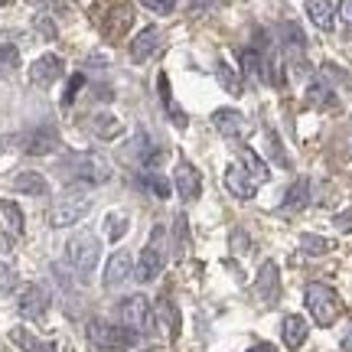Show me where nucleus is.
I'll return each instance as SVG.
<instances>
[{
    "label": "nucleus",
    "mask_w": 352,
    "mask_h": 352,
    "mask_svg": "<svg viewBox=\"0 0 352 352\" xmlns=\"http://www.w3.org/2000/svg\"><path fill=\"white\" fill-rule=\"evenodd\" d=\"M59 173H65V179L82 183V186H104L111 179V164L95 151H76L59 160Z\"/></svg>",
    "instance_id": "f257e3e1"
},
{
    "label": "nucleus",
    "mask_w": 352,
    "mask_h": 352,
    "mask_svg": "<svg viewBox=\"0 0 352 352\" xmlns=\"http://www.w3.org/2000/svg\"><path fill=\"white\" fill-rule=\"evenodd\" d=\"M101 261V239L95 232H76L65 241V264L76 274L78 284H88L95 277V267Z\"/></svg>",
    "instance_id": "f03ea898"
},
{
    "label": "nucleus",
    "mask_w": 352,
    "mask_h": 352,
    "mask_svg": "<svg viewBox=\"0 0 352 352\" xmlns=\"http://www.w3.org/2000/svg\"><path fill=\"white\" fill-rule=\"evenodd\" d=\"M166 245H170V232H166V226H153L151 239H147L138 264H134V280H138V284H151V280H157V277L164 274Z\"/></svg>",
    "instance_id": "7ed1b4c3"
},
{
    "label": "nucleus",
    "mask_w": 352,
    "mask_h": 352,
    "mask_svg": "<svg viewBox=\"0 0 352 352\" xmlns=\"http://www.w3.org/2000/svg\"><path fill=\"white\" fill-rule=\"evenodd\" d=\"M85 336L91 346H98L104 352H127L140 340L138 333H131V329H124L121 323H111V320H88Z\"/></svg>",
    "instance_id": "20e7f679"
},
{
    "label": "nucleus",
    "mask_w": 352,
    "mask_h": 352,
    "mask_svg": "<svg viewBox=\"0 0 352 352\" xmlns=\"http://www.w3.org/2000/svg\"><path fill=\"white\" fill-rule=\"evenodd\" d=\"M303 300H307V310H310V316H314L316 327H333V323L340 320V314H342L340 294L329 287V284H320V280L307 284Z\"/></svg>",
    "instance_id": "39448f33"
},
{
    "label": "nucleus",
    "mask_w": 352,
    "mask_h": 352,
    "mask_svg": "<svg viewBox=\"0 0 352 352\" xmlns=\"http://www.w3.org/2000/svg\"><path fill=\"white\" fill-rule=\"evenodd\" d=\"M118 323L138 336H151L157 329V316H153V303L144 294H131L118 303Z\"/></svg>",
    "instance_id": "423d86ee"
},
{
    "label": "nucleus",
    "mask_w": 352,
    "mask_h": 352,
    "mask_svg": "<svg viewBox=\"0 0 352 352\" xmlns=\"http://www.w3.org/2000/svg\"><path fill=\"white\" fill-rule=\"evenodd\" d=\"M88 209H91V199H88L85 192H72V196H65V199H59L56 206H52L50 226L52 228L76 226V222H82V219L88 215Z\"/></svg>",
    "instance_id": "0eeeda50"
},
{
    "label": "nucleus",
    "mask_w": 352,
    "mask_h": 352,
    "mask_svg": "<svg viewBox=\"0 0 352 352\" xmlns=\"http://www.w3.org/2000/svg\"><path fill=\"white\" fill-rule=\"evenodd\" d=\"M59 147H63V140H59V131L52 124L33 127L23 138V153H30V157H50V153H56Z\"/></svg>",
    "instance_id": "6e6552de"
},
{
    "label": "nucleus",
    "mask_w": 352,
    "mask_h": 352,
    "mask_svg": "<svg viewBox=\"0 0 352 352\" xmlns=\"http://www.w3.org/2000/svg\"><path fill=\"white\" fill-rule=\"evenodd\" d=\"M50 287L46 284H30V287L20 294V300H16V310H20V316L23 320H43L46 316V310H50Z\"/></svg>",
    "instance_id": "1a4fd4ad"
},
{
    "label": "nucleus",
    "mask_w": 352,
    "mask_h": 352,
    "mask_svg": "<svg viewBox=\"0 0 352 352\" xmlns=\"http://www.w3.org/2000/svg\"><path fill=\"white\" fill-rule=\"evenodd\" d=\"M173 186L179 192V199L183 202H196L202 192V179H199V170L189 164V160H179L173 170Z\"/></svg>",
    "instance_id": "9d476101"
},
{
    "label": "nucleus",
    "mask_w": 352,
    "mask_h": 352,
    "mask_svg": "<svg viewBox=\"0 0 352 352\" xmlns=\"http://www.w3.org/2000/svg\"><path fill=\"white\" fill-rule=\"evenodd\" d=\"M134 277V258H131V252H114L111 258H108V264H104V287L108 290H118L121 284H127Z\"/></svg>",
    "instance_id": "9b49d317"
},
{
    "label": "nucleus",
    "mask_w": 352,
    "mask_h": 352,
    "mask_svg": "<svg viewBox=\"0 0 352 352\" xmlns=\"http://www.w3.org/2000/svg\"><path fill=\"white\" fill-rule=\"evenodd\" d=\"M63 72H65L63 59H59L56 52H46V56H39L36 63L30 65V82L39 85V88H50L52 82H59V78H63Z\"/></svg>",
    "instance_id": "f8f14e48"
},
{
    "label": "nucleus",
    "mask_w": 352,
    "mask_h": 352,
    "mask_svg": "<svg viewBox=\"0 0 352 352\" xmlns=\"http://www.w3.org/2000/svg\"><path fill=\"white\" fill-rule=\"evenodd\" d=\"M222 183H226V189L235 196V199H252L254 192H258V183L245 173L241 164H228L226 173H222Z\"/></svg>",
    "instance_id": "ddd939ff"
},
{
    "label": "nucleus",
    "mask_w": 352,
    "mask_h": 352,
    "mask_svg": "<svg viewBox=\"0 0 352 352\" xmlns=\"http://www.w3.org/2000/svg\"><path fill=\"white\" fill-rule=\"evenodd\" d=\"M277 290H280V271H277L274 261H264L258 267V277H254V294L264 303H271V300H277Z\"/></svg>",
    "instance_id": "4468645a"
},
{
    "label": "nucleus",
    "mask_w": 352,
    "mask_h": 352,
    "mask_svg": "<svg viewBox=\"0 0 352 352\" xmlns=\"http://www.w3.org/2000/svg\"><path fill=\"white\" fill-rule=\"evenodd\" d=\"M212 124L226 140H241V134H245V118L235 108H219L212 114Z\"/></svg>",
    "instance_id": "2eb2a0df"
},
{
    "label": "nucleus",
    "mask_w": 352,
    "mask_h": 352,
    "mask_svg": "<svg viewBox=\"0 0 352 352\" xmlns=\"http://www.w3.org/2000/svg\"><path fill=\"white\" fill-rule=\"evenodd\" d=\"M160 43H164V36H160V30H157V26L140 30L138 36H134V43H131V59H134V63H147L153 52L160 50Z\"/></svg>",
    "instance_id": "dca6fc26"
},
{
    "label": "nucleus",
    "mask_w": 352,
    "mask_h": 352,
    "mask_svg": "<svg viewBox=\"0 0 352 352\" xmlns=\"http://www.w3.org/2000/svg\"><path fill=\"white\" fill-rule=\"evenodd\" d=\"M307 336H310V327H307V320L297 314H287L284 316V323H280V340H284V346H287L290 352H297L307 342Z\"/></svg>",
    "instance_id": "f3484780"
},
{
    "label": "nucleus",
    "mask_w": 352,
    "mask_h": 352,
    "mask_svg": "<svg viewBox=\"0 0 352 352\" xmlns=\"http://www.w3.org/2000/svg\"><path fill=\"white\" fill-rule=\"evenodd\" d=\"M10 186L23 196H50V179L36 170H20V173L10 179Z\"/></svg>",
    "instance_id": "a211bd4d"
},
{
    "label": "nucleus",
    "mask_w": 352,
    "mask_h": 352,
    "mask_svg": "<svg viewBox=\"0 0 352 352\" xmlns=\"http://www.w3.org/2000/svg\"><path fill=\"white\" fill-rule=\"evenodd\" d=\"M153 316H157V323L164 327V333L170 336V340H179V329H183V323H179V310H176V303L170 300V297H160L157 300V307H153Z\"/></svg>",
    "instance_id": "6ab92c4d"
},
{
    "label": "nucleus",
    "mask_w": 352,
    "mask_h": 352,
    "mask_svg": "<svg viewBox=\"0 0 352 352\" xmlns=\"http://www.w3.org/2000/svg\"><path fill=\"white\" fill-rule=\"evenodd\" d=\"M157 88H160V101H164V111H166V118L173 121L179 131L189 124V118H186V111L179 108V101L173 98V91H170V78H166V72H160L157 76Z\"/></svg>",
    "instance_id": "aec40b11"
},
{
    "label": "nucleus",
    "mask_w": 352,
    "mask_h": 352,
    "mask_svg": "<svg viewBox=\"0 0 352 352\" xmlns=\"http://www.w3.org/2000/svg\"><path fill=\"white\" fill-rule=\"evenodd\" d=\"M280 39H284V50L290 52L294 63L303 59V52H307V33H303L294 20H284V23H280Z\"/></svg>",
    "instance_id": "412c9836"
},
{
    "label": "nucleus",
    "mask_w": 352,
    "mask_h": 352,
    "mask_svg": "<svg viewBox=\"0 0 352 352\" xmlns=\"http://www.w3.org/2000/svg\"><path fill=\"white\" fill-rule=\"evenodd\" d=\"M307 202H310V179H307V176H300V179H294V183H290V189L284 192L280 212H300Z\"/></svg>",
    "instance_id": "4be33fe9"
},
{
    "label": "nucleus",
    "mask_w": 352,
    "mask_h": 352,
    "mask_svg": "<svg viewBox=\"0 0 352 352\" xmlns=\"http://www.w3.org/2000/svg\"><path fill=\"white\" fill-rule=\"evenodd\" d=\"M10 340L20 346L23 352H56V346H52L50 340H39V336H33L30 329L23 327H13L10 329Z\"/></svg>",
    "instance_id": "5701e85b"
},
{
    "label": "nucleus",
    "mask_w": 352,
    "mask_h": 352,
    "mask_svg": "<svg viewBox=\"0 0 352 352\" xmlns=\"http://www.w3.org/2000/svg\"><path fill=\"white\" fill-rule=\"evenodd\" d=\"M307 16H310L314 26H320V30H333L336 7H333V0H307Z\"/></svg>",
    "instance_id": "b1692460"
},
{
    "label": "nucleus",
    "mask_w": 352,
    "mask_h": 352,
    "mask_svg": "<svg viewBox=\"0 0 352 352\" xmlns=\"http://www.w3.org/2000/svg\"><path fill=\"white\" fill-rule=\"evenodd\" d=\"M215 78H219V85L226 88L232 98H239L241 91H245V85H241V72H235L226 59H219V63H215Z\"/></svg>",
    "instance_id": "393cba45"
},
{
    "label": "nucleus",
    "mask_w": 352,
    "mask_h": 352,
    "mask_svg": "<svg viewBox=\"0 0 352 352\" xmlns=\"http://www.w3.org/2000/svg\"><path fill=\"white\" fill-rule=\"evenodd\" d=\"M121 131H124V124H121L114 114H95V118H91V134H95L98 140L121 138Z\"/></svg>",
    "instance_id": "a878e982"
},
{
    "label": "nucleus",
    "mask_w": 352,
    "mask_h": 352,
    "mask_svg": "<svg viewBox=\"0 0 352 352\" xmlns=\"http://www.w3.org/2000/svg\"><path fill=\"white\" fill-rule=\"evenodd\" d=\"M307 101H310L314 108H336V91L316 76L314 82H310V88H307Z\"/></svg>",
    "instance_id": "bb28decb"
},
{
    "label": "nucleus",
    "mask_w": 352,
    "mask_h": 352,
    "mask_svg": "<svg viewBox=\"0 0 352 352\" xmlns=\"http://www.w3.org/2000/svg\"><path fill=\"white\" fill-rule=\"evenodd\" d=\"M239 157H241V166H245V173L252 176L254 183H267V166H264V160L252 151V147H241Z\"/></svg>",
    "instance_id": "cd10ccee"
},
{
    "label": "nucleus",
    "mask_w": 352,
    "mask_h": 352,
    "mask_svg": "<svg viewBox=\"0 0 352 352\" xmlns=\"http://www.w3.org/2000/svg\"><path fill=\"white\" fill-rule=\"evenodd\" d=\"M140 186L151 189L153 196H160V199H166V196L173 192V183H170L164 173H157V170H144V173H140Z\"/></svg>",
    "instance_id": "c85d7f7f"
},
{
    "label": "nucleus",
    "mask_w": 352,
    "mask_h": 352,
    "mask_svg": "<svg viewBox=\"0 0 352 352\" xmlns=\"http://www.w3.org/2000/svg\"><path fill=\"white\" fill-rule=\"evenodd\" d=\"M127 228H131V219H127L124 212H108V219H104V235H108V241H121L127 235Z\"/></svg>",
    "instance_id": "c756f323"
},
{
    "label": "nucleus",
    "mask_w": 352,
    "mask_h": 352,
    "mask_svg": "<svg viewBox=\"0 0 352 352\" xmlns=\"http://www.w3.org/2000/svg\"><path fill=\"white\" fill-rule=\"evenodd\" d=\"M111 20H114V23L104 26V36L118 39V36H121V33L127 30V26H131V20H134V13H131V7H127V3H121V7H118V10L111 13Z\"/></svg>",
    "instance_id": "7c9ffc66"
},
{
    "label": "nucleus",
    "mask_w": 352,
    "mask_h": 352,
    "mask_svg": "<svg viewBox=\"0 0 352 352\" xmlns=\"http://www.w3.org/2000/svg\"><path fill=\"white\" fill-rule=\"evenodd\" d=\"M329 248H333V241L323 239V235H314V232L300 235V252L310 254V258H320V254H327Z\"/></svg>",
    "instance_id": "2f4dec72"
},
{
    "label": "nucleus",
    "mask_w": 352,
    "mask_h": 352,
    "mask_svg": "<svg viewBox=\"0 0 352 352\" xmlns=\"http://www.w3.org/2000/svg\"><path fill=\"white\" fill-rule=\"evenodd\" d=\"M0 212H3V219H7V226H10L13 235H23L26 222H23V212H20V206H16V202L0 199Z\"/></svg>",
    "instance_id": "473e14b6"
},
{
    "label": "nucleus",
    "mask_w": 352,
    "mask_h": 352,
    "mask_svg": "<svg viewBox=\"0 0 352 352\" xmlns=\"http://www.w3.org/2000/svg\"><path fill=\"white\" fill-rule=\"evenodd\" d=\"M320 78H323L329 88H333V85H349V76H346L336 63H323V65H320Z\"/></svg>",
    "instance_id": "72a5a7b5"
},
{
    "label": "nucleus",
    "mask_w": 352,
    "mask_h": 352,
    "mask_svg": "<svg viewBox=\"0 0 352 352\" xmlns=\"http://www.w3.org/2000/svg\"><path fill=\"white\" fill-rule=\"evenodd\" d=\"M20 65V50L10 43H0V72H13Z\"/></svg>",
    "instance_id": "f704fd0d"
},
{
    "label": "nucleus",
    "mask_w": 352,
    "mask_h": 352,
    "mask_svg": "<svg viewBox=\"0 0 352 352\" xmlns=\"http://www.w3.org/2000/svg\"><path fill=\"white\" fill-rule=\"evenodd\" d=\"M85 88V72H76V76L69 78V85H65V91H63V108H69L72 101H76V95Z\"/></svg>",
    "instance_id": "c9c22d12"
},
{
    "label": "nucleus",
    "mask_w": 352,
    "mask_h": 352,
    "mask_svg": "<svg viewBox=\"0 0 352 352\" xmlns=\"http://www.w3.org/2000/svg\"><path fill=\"white\" fill-rule=\"evenodd\" d=\"M16 290V271L7 261H0V294H13Z\"/></svg>",
    "instance_id": "e433bc0d"
},
{
    "label": "nucleus",
    "mask_w": 352,
    "mask_h": 352,
    "mask_svg": "<svg viewBox=\"0 0 352 352\" xmlns=\"http://www.w3.org/2000/svg\"><path fill=\"white\" fill-rule=\"evenodd\" d=\"M267 144H271V157L277 160V166H284V170H287V166H290V157L284 153V144H280V138H277L274 131L267 134Z\"/></svg>",
    "instance_id": "4c0bfd02"
},
{
    "label": "nucleus",
    "mask_w": 352,
    "mask_h": 352,
    "mask_svg": "<svg viewBox=\"0 0 352 352\" xmlns=\"http://www.w3.org/2000/svg\"><path fill=\"white\" fill-rule=\"evenodd\" d=\"M140 3L153 13H173V7H176V0H140Z\"/></svg>",
    "instance_id": "58836bf2"
},
{
    "label": "nucleus",
    "mask_w": 352,
    "mask_h": 352,
    "mask_svg": "<svg viewBox=\"0 0 352 352\" xmlns=\"http://www.w3.org/2000/svg\"><path fill=\"white\" fill-rule=\"evenodd\" d=\"M333 226L340 228V232H352V206L346 209V212H340L336 219H333Z\"/></svg>",
    "instance_id": "ea45409f"
},
{
    "label": "nucleus",
    "mask_w": 352,
    "mask_h": 352,
    "mask_svg": "<svg viewBox=\"0 0 352 352\" xmlns=\"http://www.w3.org/2000/svg\"><path fill=\"white\" fill-rule=\"evenodd\" d=\"M36 26H39V33H46V36H56V26L50 23V16H46V13H43V16H36Z\"/></svg>",
    "instance_id": "a19ab883"
},
{
    "label": "nucleus",
    "mask_w": 352,
    "mask_h": 352,
    "mask_svg": "<svg viewBox=\"0 0 352 352\" xmlns=\"http://www.w3.org/2000/svg\"><path fill=\"white\" fill-rule=\"evenodd\" d=\"M340 20L346 26H352V0H340Z\"/></svg>",
    "instance_id": "79ce46f5"
},
{
    "label": "nucleus",
    "mask_w": 352,
    "mask_h": 352,
    "mask_svg": "<svg viewBox=\"0 0 352 352\" xmlns=\"http://www.w3.org/2000/svg\"><path fill=\"white\" fill-rule=\"evenodd\" d=\"M248 352H277V346H271V342H254Z\"/></svg>",
    "instance_id": "37998d69"
},
{
    "label": "nucleus",
    "mask_w": 352,
    "mask_h": 352,
    "mask_svg": "<svg viewBox=\"0 0 352 352\" xmlns=\"http://www.w3.org/2000/svg\"><path fill=\"white\" fill-rule=\"evenodd\" d=\"M342 349H346V352H352V327L346 329V333H342Z\"/></svg>",
    "instance_id": "c03bdc74"
},
{
    "label": "nucleus",
    "mask_w": 352,
    "mask_h": 352,
    "mask_svg": "<svg viewBox=\"0 0 352 352\" xmlns=\"http://www.w3.org/2000/svg\"><path fill=\"white\" fill-rule=\"evenodd\" d=\"M206 3H209V0H192V7H206Z\"/></svg>",
    "instance_id": "a18cd8bd"
}]
</instances>
